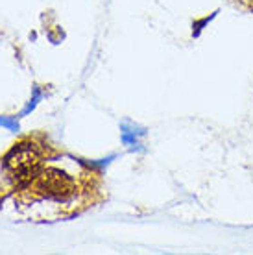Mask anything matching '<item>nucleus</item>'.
Returning <instances> with one entry per match:
<instances>
[{
    "instance_id": "f257e3e1",
    "label": "nucleus",
    "mask_w": 253,
    "mask_h": 255,
    "mask_svg": "<svg viewBox=\"0 0 253 255\" xmlns=\"http://www.w3.org/2000/svg\"><path fill=\"white\" fill-rule=\"evenodd\" d=\"M43 168V155L32 142H19L4 157V172L17 185H30Z\"/></svg>"
},
{
    "instance_id": "f03ea898",
    "label": "nucleus",
    "mask_w": 253,
    "mask_h": 255,
    "mask_svg": "<svg viewBox=\"0 0 253 255\" xmlns=\"http://www.w3.org/2000/svg\"><path fill=\"white\" fill-rule=\"evenodd\" d=\"M26 187H30L39 198L57 200V202H67L78 191L76 179L57 166H46V168L43 166L32 183Z\"/></svg>"
}]
</instances>
